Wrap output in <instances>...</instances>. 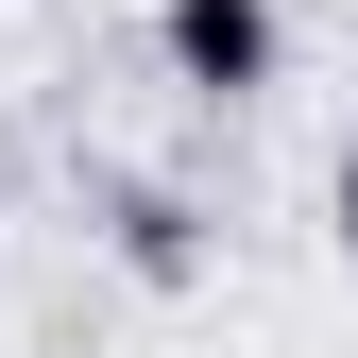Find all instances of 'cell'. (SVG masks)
<instances>
[{
    "mask_svg": "<svg viewBox=\"0 0 358 358\" xmlns=\"http://www.w3.org/2000/svg\"><path fill=\"white\" fill-rule=\"evenodd\" d=\"M154 52L188 103H273L290 85V0H154Z\"/></svg>",
    "mask_w": 358,
    "mask_h": 358,
    "instance_id": "1",
    "label": "cell"
},
{
    "mask_svg": "<svg viewBox=\"0 0 358 358\" xmlns=\"http://www.w3.org/2000/svg\"><path fill=\"white\" fill-rule=\"evenodd\" d=\"M324 205H341V256H358V154H341V188H324Z\"/></svg>",
    "mask_w": 358,
    "mask_h": 358,
    "instance_id": "2",
    "label": "cell"
}]
</instances>
